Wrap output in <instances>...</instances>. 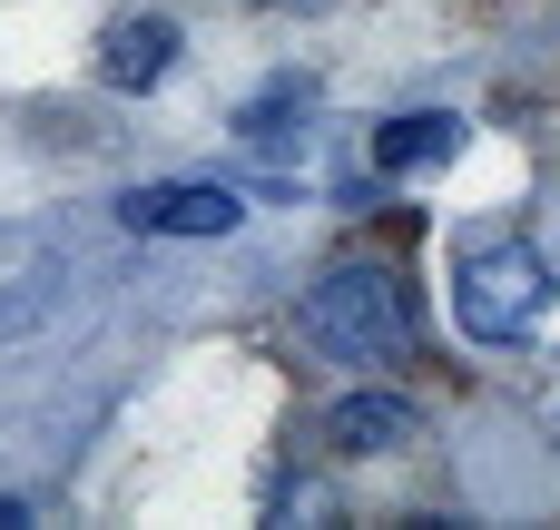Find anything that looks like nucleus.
Wrapping results in <instances>:
<instances>
[{"instance_id":"obj_1","label":"nucleus","mask_w":560,"mask_h":530,"mask_svg":"<svg viewBox=\"0 0 560 530\" xmlns=\"http://www.w3.org/2000/svg\"><path fill=\"white\" fill-rule=\"evenodd\" d=\"M305 344L335 364H404L413 354V285L374 256L305 285Z\"/></svg>"},{"instance_id":"obj_2","label":"nucleus","mask_w":560,"mask_h":530,"mask_svg":"<svg viewBox=\"0 0 560 530\" xmlns=\"http://www.w3.org/2000/svg\"><path fill=\"white\" fill-rule=\"evenodd\" d=\"M453 315H463V334H482V344H522V334L551 315V266H541L532 246H472V256L453 266Z\"/></svg>"},{"instance_id":"obj_3","label":"nucleus","mask_w":560,"mask_h":530,"mask_svg":"<svg viewBox=\"0 0 560 530\" xmlns=\"http://www.w3.org/2000/svg\"><path fill=\"white\" fill-rule=\"evenodd\" d=\"M246 207L226 197V187H138V197H118V226H138V236H226Z\"/></svg>"},{"instance_id":"obj_4","label":"nucleus","mask_w":560,"mask_h":530,"mask_svg":"<svg viewBox=\"0 0 560 530\" xmlns=\"http://www.w3.org/2000/svg\"><path fill=\"white\" fill-rule=\"evenodd\" d=\"M167 59H177V30H167V20H148V10L108 20V39H98L108 89H158V69H167Z\"/></svg>"},{"instance_id":"obj_5","label":"nucleus","mask_w":560,"mask_h":530,"mask_svg":"<svg viewBox=\"0 0 560 530\" xmlns=\"http://www.w3.org/2000/svg\"><path fill=\"white\" fill-rule=\"evenodd\" d=\"M404 433H413V413H404L394 393H345V403L325 413V443H335V452H394Z\"/></svg>"},{"instance_id":"obj_6","label":"nucleus","mask_w":560,"mask_h":530,"mask_svg":"<svg viewBox=\"0 0 560 530\" xmlns=\"http://www.w3.org/2000/svg\"><path fill=\"white\" fill-rule=\"evenodd\" d=\"M453 148H463V118H394V128H374V167H433Z\"/></svg>"},{"instance_id":"obj_7","label":"nucleus","mask_w":560,"mask_h":530,"mask_svg":"<svg viewBox=\"0 0 560 530\" xmlns=\"http://www.w3.org/2000/svg\"><path fill=\"white\" fill-rule=\"evenodd\" d=\"M305 98H315L305 79H276L266 98H246V108H236V128H246V138H266V128H285V118H305Z\"/></svg>"}]
</instances>
